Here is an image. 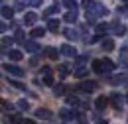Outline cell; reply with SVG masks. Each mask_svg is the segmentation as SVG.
<instances>
[{"label": "cell", "mask_w": 128, "mask_h": 124, "mask_svg": "<svg viewBox=\"0 0 128 124\" xmlns=\"http://www.w3.org/2000/svg\"><path fill=\"white\" fill-rule=\"evenodd\" d=\"M36 116L42 118V120H51V118H53V114H51L48 108H38L36 110Z\"/></svg>", "instance_id": "cell-9"}, {"label": "cell", "mask_w": 128, "mask_h": 124, "mask_svg": "<svg viewBox=\"0 0 128 124\" xmlns=\"http://www.w3.org/2000/svg\"><path fill=\"white\" fill-rule=\"evenodd\" d=\"M89 10H93L96 16H106V14H108V10H106V8H104V6L100 4V2H95V4H93V6L89 8Z\"/></svg>", "instance_id": "cell-6"}, {"label": "cell", "mask_w": 128, "mask_h": 124, "mask_svg": "<svg viewBox=\"0 0 128 124\" xmlns=\"http://www.w3.org/2000/svg\"><path fill=\"white\" fill-rule=\"evenodd\" d=\"M28 2H30V6H34V8H38L42 4V0H28Z\"/></svg>", "instance_id": "cell-40"}, {"label": "cell", "mask_w": 128, "mask_h": 124, "mask_svg": "<svg viewBox=\"0 0 128 124\" xmlns=\"http://www.w3.org/2000/svg\"><path fill=\"white\" fill-rule=\"evenodd\" d=\"M77 120H79L81 124H85V122H87V116H85V114H79V116H77Z\"/></svg>", "instance_id": "cell-42"}, {"label": "cell", "mask_w": 128, "mask_h": 124, "mask_svg": "<svg viewBox=\"0 0 128 124\" xmlns=\"http://www.w3.org/2000/svg\"><path fill=\"white\" fill-rule=\"evenodd\" d=\"M51 14H59V4H53V6H49L48 10L44 12V18H49Z\"/></svg>", "instance_id": "cell-20"}, {"label": "cell", "mask_w": 128, "mask_h": 124, "mask_svg": "<svg viewBox=\"0 0 128 124\" xmlns=\"http://www.w3.org/2000/svg\"><path fill=\"white\" fill-rule=\"evenodd\" d=\"M24 124H36L34 120H24Z\"/></svg>", "instance_id": "cell-45"}, {"label": "cell", "mask_w": 128, "mask_h": 124, "mask_svg": "<svg viewBox=\"0 0 128 124\" xmlns=\"http://www.w3.org/2000/svg\"><path fill=\"white\" fill-rule=\"evenodd\" d=\"M8 59H10V61H22V59H24V53H22L20 49H10V51H8Z\"/></svg>", "instance_id": "cell-8"}, {"label": "cell", "mask_w": 128, "mask_h": 124, "mask_svg": "<svg viewBox=\"0 0 128 124\" xmlns=\"http://www.w3.org/2000/svg\"><path fill=\"white\" fill-rule=\"evenodd\" d=\"M108 83L110 85H124L126 79H124V75H114V77H108Z\"/></svg>", "instance_id": "cell-19"}, {"label": "cell", "mask_w": 128, "mask_h": 124, "mask_svg": "<svg viewBox=\"0 0 128 124\" xmlns=\"http://www.w3.org/2000/svg\"><path fill=\"white\" fill-rule=\"evenodd\" d=\"M100 46H102L104 51H112V49H114V42H112L110 38H104V40L100 42Z\"/></svg>", "instance_id": "cell-18"}, {"label": "cell", "mask_w": 128, "mask_h": 124, "mask_svg": "<svg viewBox=\"0 0 128 124\" xmlns=\"http://www.w3.org/2000/svg\"><path fill=\"white\" fill-rule=\"evenodd\" d=\"M59 51L63 53L65 57H75V55H77V49H75L73 46H69V44H65V46H61V49H59Z\"/></svg>", "instance_id": "cell-5"}, {"label": "cell", "mask_w": 128, "mask_h": 124, "mask_svg": "<svg viewBox=\"0 0 128 124\" xmlns=\"http://www.w3.org/2000/svg\"><path fill=\"white\" fill-rule=\"evenodd\" d=\"M63 6L67 10H77V2L75 0H63Z\"/></svg>", "instance_id": "cell-26"}, {"label": "cell", "mask_w": 128, "mask_h": 124, "mask_svg": "<svg viewBox=\"0 0 128 124\" xmlns=\"http://www.w3.org/2000/svg\"><path fill=\"white\" fill-rule=\"evenodd\" d=\"M14 42H16V40H12V38H6V36H4V38H2V47L6 49V47H10V46H12Z\"/></svg>", "instance_id": "cell-28"}, {"label": "cell", "mask_w": 128, "mask_h": 124, "mask_svg": "<svg viewBox=\"0 0 128 124\" xmlns=\"http://www.w3.org/2000/svg\"><path fill=\"white\" fill-rule=\"evenodd\" d=\"M93 4H95V2H93V0H83V6H85V8H87V10H89V8H91V6H93Z\"/></svg>", "instance_id": "cell-39"}, {"label": "cell", "mask_w": 128, "mask_h": 124, "mask_svg": "<svg viewBox=\"0 0 128 124\" xmlns=\"http://www.w3.org/2000/svg\"><path fill=\"white\" fill-rule=\"evenodd\" d=\"M10 122L12 124H24V118H22V114H12L10 116Z\"/></svg>", "instance_id": "cell-27"}, {"label": "cell", "mask_w": 128, "mask_h": 124, "mask_svg": "<svg viewBox=\"0 0 128 124\" xmlns=\"http://www.w3.org/2000/svg\"><path fill=\"white\" fill-rule=\"evenodd\" d=\"M124 2H128V0H124Z\"/></svg>", "instance_id": "cell-47"}, {"label": "cell", "mask_w": 128, "mask_h": 124, "mask_svg": "<svg viewBox=\"0 0 128 124\" xmlns=\"http://www.w3.org/2000/svg\"><path fill=\"white\" fill-rule=\"evenodd\" d=\"M85 75H87V69H83V67H79L75 71V77H85Z\"/></svg>", "instance_id": "cell-35"}, {"label": "cell", "mask_w": 128, "mask_h": 124, "mask_svg": "<svg viewBox=\"0 0 128 124\" xmlns=\"http://www.w3.org/2000/svg\"><path fill=\"white\" fill-rule=\"evenodd\" d=\"M67 104L69 106H79V98L77 96H67Z\"/></svg>", "instance_id": "cell-29"}, {"label": "cell", "mask_w": 128, "mask_h": 124, "mask_svg": "<svg viewBox=\"0 0 128 124\" xmlns=\"http://www.w3.org/2000/svg\"><path fill=\"white\" fill-rule=\"evenodd\" d=\"M87 59H89V55H81V57H77V65H83Z\"/></svg>", "instance_id": "cell-37"}, {"label": "cell", "mask_w": 128, "mask_h": 124, "mask_svg": "<svg viewBox=\"0 0 128 124\" xmlns=\"http://www.w3.org/2000/svg\"><path fill=\"white\" fill-rule=\"evenodd\" d=\"M42 73H44V75H51V69H49L48 65H44V67H42Z\"/></svg>", "instance_id": "cell-41"}, {"label": "cell", "mask_w": 128, "mask_h": 124, "mask_svg": "<svg viewBox=\"0 0 128 124\" xmlns=\"http://www.w3.org/2000/svg\"><path fill=\"white\" fill-rule=\"evenodd\" d=\"M126 98H128V94H126Z\"/></svg>", "instance_id": "cell-48"}, {"label": "cell", "mask_w": 128, "mask_h": 124, "mask_svg": "<svg viewBox=\"0 0 128 124\" xmlns=\"http://www.w3.org/2000/svg\"><path fill=\"white\" fill-rule=\"evenodd\" d=\"M14 40H16L18 44H26V40H24V34H22V32H16V38H14Z\"/></svg>", "instance_id": "cell-34"}, {"label": "cell", "mask_w": 128, "mask_h": 124, "mask_svg": "<svg viewBox=\"0 0 128 124\" xmlns=\"http://www.w3.org/2000/svg\"><path fill=\"white\" fill-rule=\"evenodd\" d=\"M108 30H110V26H108V24H96V26H95V34H96V38L104 36V34H106Z\"/></svg>", "instance_id": "cell-10"}, {"label": "cell", "mask_w": 128, "mask_h": 124, "mask_svg": "<svg viewBox=\"0 0 128 124\" xmlns=\"http://www.w3.org/2000/svg\"><path fill=\"white\" fill-rule=\"evenodd\" d=\"M36 22H38V14L36 12H28V14L24 16V24L26 26H34Z\"/></svg>", "instance_id": "cell-11"}, {"label": "cell", "mask_w": 128, "mask_h": 124, "mask_svg": "<svg viewBox=\"0 0 128 124\" xmlns=\"http://www.w3.org/2000/svg\"><path fill=\"white\" fill-rule=\"evenodd\" d=\"M102 65H104V71H112L114 69V63L110 59H102Z\"/></svg>", "instance_id": "cell-30"}, {"label": "cell", "mask_w": 128, "mask_h": 124, "mask_svg": "<svg viewBox=\"0 0 128 124\" xmlns=\"http://www.w3.org/2000/svg\"><path fill=\"white\" fill-rule=\"evenodd\" d=\"M122 53H128V46H122Z\"/></svg>", "instance_id": "cell-44"}, {"label": "cell", "mask_w": 128, "mask_h": 124, "mask_svg": "<svg viewBox=\"0 0 128 124\" xmlns=\"http://www.w3.org/2000/svg\"><path fill=\"white\" fill-rule=\"evenodd\" d=\"M18 108L20 110H28L30 108V104H28V100H24V98H22V100H18V104H16Z\"/></svg>", "instance_id": "cell-31"}, {"label": "cell", "mask_w": 128, "mask_h": 124, "mask_svg": "<svg viewBox=\"0 0 128 124\" xmlns=\"http://www.w3.org/2000/svg\"><path fill=\"white\" fill-rule=\"evenodd\" d=\"M63 34H65V38H67V40H73V42H75V40H79V32L73 30V28H67Z\"/></svg>", "instance_id": "cell-16"}, {"label": "cell", "mask_w": 128, "mask_h": 124, "mask_svg": "<svg viewBox=\"0 0 128 124\" xmlns=\"http://www.w3.org/2000/svg\"><path fill=\"white\" fill-rule=\"evenodd\" d=\"M38 63H40V55H34L32 59H30V65H32V67H36Z\"/></svg>", "instance_id": "cell-36"}, {"label": "cell", "mask_w": 128, "mask_h": 124, "mask_svg": "<svg viewBox=\"0 0 128 124\" xmlns=\"http://www.w3.org/2000/svg\"><path fill=\"white\" fill-rule=\"evenodd\" d=\"M4 69H6L10 75H16V77H24V75H26V71H24L22 67H18V65H4Z\"/></svg>", "instance_id": "cell-4"}, {"label": "cell", "mask_w": 128, "mask_h": 124, "mask_svg": "<svg viewBox=\"0 0 128 124\" xmlns=\"http://www.w3.org/2000/svg\"><path fill=\"white\" fill-rule=\"evenodd\" d=\"M93 71H95L96 75L106 73V71H104V65H102V61H100V59H95V61H93Z\"/></svg>", "instance_id": "cell-12"}, {"label": "cell", "mask_w": 128, "mask_h": 124, "mask_svg": "<svg viewBox=\"0 0 128 124\" xmlns=\"http://www.w3.org/2000/svg\"><path fill=\"white\" fill-rule=\"evenodd\" d=\"M110 102H112V106H114L116 110H122V104H124V96H122L120 93H112Z\"/></svg>", "instance_id": "cell-3"}, {"label": "cell", "mask_w": 128, "mask_h": 124, "mask_svg": "<svg viewBox=\"0 0 128 124\" xmlns=\"http://www.w3.org/2000/svg\"><path fill=\"white\" fill-rule=\"evenodd\" d=\"M95 106H96V110H104L108 106V98H106V96H98L96 102H95Z\"/></svg>", "instance_id": "cell-14"}, {"label": "cell", "mask_w": 128, "mask_h": 124, "mask_svg": "<svg viewBox=\"0 0 128 124\" xmlns=\"http://www.w3.org/2000/svg\"><path fill=\"white\" fill-rule=\"evenodd\" d=\"M96 87H98V85L93 83V81H83L79 87H77V91H81V93H93Z\"/></svg>", "instance_id": "cell-2"}, {"label": "cell", "mask_w": 128, "mask_h": 124, "mask_svg": "<svg viewBox=\"0 0 128 124\" xmlns=\"http://www.w3.org/2000/svg\"><path fill=\"white\" fill-rule=\"evenodd\" d=\"M69 71H71V65H65V63L59 65V75H61V77H67V75H69Z\"/></svg>", "instance_id": "cell-24"}, {"label": "cell", "mask_w": 128, "mask_h": 124, "mask_svg": "<svg viewBox=\"0 0 128 124\" xmlns=\"http://www.w3.org/2000/svg\"><path fill=\"white\" fill-rule=\"evenodd\" d=\"M44 83H46L48 87H55V85H53V77H51V75H46V77H44Z\"/></svg>", "instance_id": "cell-32"}, {"label": "cell", "mask_w": 128, "mask_h": 124, "mask_svg": "<svg viewBox=\"0 0 128 124\" xmlns=\"http://www.w3.org/2000/svg\"><path fill=\"white\" fill-rule=\"evenodd\" d=\"M59 116H61L63 120H73V118H77L79 114L73 112V110H69V108H61V110H59Z\"/></svg>", "instance_id": "cell-7"}, {"label": "cell", "mask_w": 128, "mask_h": 124, "mask_svg": "<svg viewBox=\"0 0 128 124\" xmlns=\"http://www.w3.org/2000/svg\"><path fill=\"white\" fill-rule=\"evenodd\" d=\"M96 124H108V122H106V120H98Z\"/></svg>", "instance_id": "cell-46"}, {"label": "cell", "mask_w": 128, "mask_h": 124, "mask_svg": "<svg viewBox=\"0 0 128 124\" xmlns=\"http://www.w3.org/2000/svg\"><path fill=\"white\" fill-rule=\"evenodd\" d=\"M30 34H32V38H44V36H46V30H44V28H34Z\"/></svg>", "instance_id": "cell-25"}, {"label": "cell", "mask_w": 128, "mask_h": 124, "mask_svg": "<svg viewBox=\"0 0 128 124\" xmlns=\"http://www.w3.org/2000/svg\"><path fill=\"white\" fill-rule=\"evenodd\" d=\"M48 30L53 32V34H57V32H59V20H49L48 22Z\"/></svg>", "instance_id": "cell-21"}, {"label": "cell", "mask_w": 128, "mask_h": 124, "mask_svg": "<svg viewBox=\"0 0 128 124\" xmlns=\"http://www.w3.org/2000/svg\"><path fill=\"white\" fill-rule=\"evenodd\" d=\"M65 93H67V87H65L63 83H59V85L53 87V94H55V96H63Z\"/></svg>", "instance_id": "cell-17"}, {"label": "cell", "mask_w": 128, "mask_h": 124, "mask_svg": "<svg viewBox=\"0 0 128 124\" xmlns=\"http://www.w3.org/2000/svg\"><path fill=\"white\" fill-rule=\"evenodd\" d=\"M2 106H4V110H14V106L10 102H6V100H2Z\"/></svg>", "instance_id": "cell-38"}, {"label": "cell", "mask_w": 128, "mask_h": 124, "mask_svg": "<svg viewBox=\"0 0 128 124\" xmlns=\"http://www.w3.org/2000/svg\"><path fill=\"white\" fill-rule=\"evenodd\" d=\"M12 16H14V8L2 6V18H6V20H12Z\"/></svg>", "instance_id": "cell-23"}, {"label": "cell", "mask_w": 128, "mask_h": 124, "mask_svg": "<svg viewBox=\"0 0 128 124\" xmlns=\"http://www.w3.org/2000/svg\"><path fill=\"white\" fill-rule=\"evenodd\" d=\"M22 8H24V2H18L16 6H14V10H22Z\"/></svg>", "instance_id": "cell-43"}, {"label": "cell", "mask_w": 128, "mask_h": 124, "mask_svg": "<svg viewBox=\"0 0 128 124\" xmlns=\"http://www.w3.org/2000/svg\"><path fill=\"white\" fill-rule=\"evenodd\" d=\"M59 53H61V51H57L55 47H46V51H44V55H46L48 59H57Z\"/></svg>", "instance_id": "cell-13"}, {"label": "cell", "mask_w": 128, "mask_h": 124, "mask_svg": "<svg viewBox=\"0 0 128 124\" xmlns=\"http://www.w3.org/2000/svg\"><path fill=\"white\" fill-rule=\"evenodd\" d=\"M10 85L16 87V89H20V91H26V85H22V83H18V81H10Z\"/></svg>", "instance_id": "cell-33"}, {"label": "cell", "mask_w": 128, "mask_h": 124, "mask_svg": "<svg viewBox=\"0 0 128 124\" xmlns=\"http://www.w3.org/2000/svg\"><path fill=\"white\" fill-rule=\"evenodd\" d=\"M63 20L67 24H75V22H77V10H69V12L63 16Z\"/></svg>", "instance_id": "cell-15"}, {"label": "cell", "mask_w": 128, "mask_h": 124, "mask_svg": "<svg viewBox=\"0 0 128 124\" xmlns=\"http://www.w3.org/2000/svg\"><path fill=\"white\" fill-rule=\"evenodd\" d=\"M110 32L114 34V36H124V34H126V26L120 24L118 20H112L110 22Z\"/></svg>", "instance_id": "cell-1"}, {"label": "cell", "mask_w": 128, "mask_h": 124, "mask_svg": "<svg viewBox=\"0 0 128 124\" xmlns=\"http://www.w3.org/2000/svg\"><path fill=\"white\" fill-rule=\"evenodd\" d=\"M24 47H26V51H30V53H36V51L40 49V46H38L36 42H26V44H24Z\"/></svg>", "instance_id": "cell-22"}]
</instances>
